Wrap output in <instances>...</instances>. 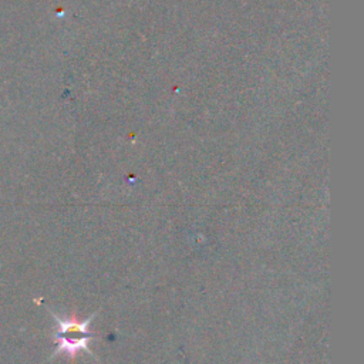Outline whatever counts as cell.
I'll return each instance as SVG.
<instances>
[{
    "instance_id": "1",
    "label": "cell",
    "mask_w": 364,
    "mask_h": 364,
    "mask_svg": "<svg viewBox=\"0 0 364 364\" xmlns=\"http://www.w3.org/2000/svg\"><path fill=\"white\" fill-rule=\"evenodd\" d=\"M51 316L54 317L58 327L54 334L57 347L51 357H55L57 354H67L68 357H74L78 351L84 350L95 358L92 351L88 348V341L90 338H92V334L88 331V326L95 317V313L82 321H78L75 318H61L53 311Z\"/></svg>"
}]
</instances>
